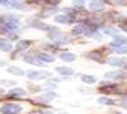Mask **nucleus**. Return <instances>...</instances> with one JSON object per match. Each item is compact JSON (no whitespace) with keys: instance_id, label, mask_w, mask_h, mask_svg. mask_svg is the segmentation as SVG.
I'll return each mask as SVG.
<instances>
[{"instance_id":"19","label":"nucleus","mask_w":127,"mask_h":114,"mask_svg":"<svg viewBox=\"0 0 127 114\" xmlns=\"http://www.w3.org/2000/svg\"><path fill=\"white\" fill-rule=\"evenodd\" d=\"M97 102L101 105H113L114 104V101L112 99H108V97H100V99H97Z\"/></svg>"},{"instance_id":"2","label":"nucleus","mask_w":127,"mask_h":114,"mask_svg":"<svg viewBox=\"0 0 127 114\" xmlns=\"http://www.w3.org/2000/svg\"><path fill=\"white\" fill-rule=\"evenodd\" d=\"M27 77L32 79V81H36V79H45L51 77L49 71H30L27 74Z\"/></svg>"},{"instance_id":"23","label":"nucleus","mask_w":127,"mask_h":114,"mask_svg":"<svg viewBox=\"0 0 127 114\" xmlns=\"http://www.w3.org/2000/svg\"><path fill=\"white\" fill-rule=\"evenodd\" d=\"M12 44H10V43H4L3 45H1V47H0V49H1L3 51V52H9V51H12Z\"/></svg>"},{"instance_id":"3","label":"nucleus","mask_w":127,"mask_h":114,"mask_svg":"<svg viewBox=\"0 0 127 114\" xmlns=\"http://www.w3.org/2000/svg\"><path fill=\"white\" fill-rule=\"evenodd\" d=\"M24 61L25 62H27V64H31V65H38V66H42V64L43 62L39 60V57H36V56H31V55H27V56H25L24 57Z\"/></svg>"},{"instance_id":"28","label":"nucleus","mask_w":127,"mask_h":114,"mask_svg":"<svg viewBox=\"0 0 127 114\" xmlns=\"http://www.w3.org/2000/svg\"><path fill=\"white\" fill-rule=\"evenodd\" d=\"M4 43H7V42H5L4 39H0V47H1V45H3Z\"/></svg>"},{"instance_id":"9","label":"nucleus","mask_w":127,"mask_h":114,"mask_svg":"<svg viewBox=\"0 0 127 114\" xmlns=\"http://www.w3.org/2000/svg\"><path fill=\"white\" fill-rule=\"evenodd\" d=\"M105 78H108V79H122L123 74L119 71H108V73H105Z\"/></svg>"},{"instance_id":"5","label":"nucleus","mask_w":127,"mask_h":114,"mask_svg":"<svg viewBox=\"0 0 127 114\" xmlns=\"http://www.w3.org/2000/svg\"><path fill=\"white\" fill-rule=\"evenodd\" d=\"M56 97V93L55 92H47V93H43V95H39L38 96V100L40 101H44V102H48V101H52Z\"/></svg>"},{"instance_id":"7","label":"nucleus","mask_w":127,"mask_h":114,"mask_svg":"<svg viewBox=\"0 0 127 114\" xmlns=\"http://www.w3.org/2000/svg\"><path fill=\"white\" fill-rule=\"evenodd\" d=\"M55 22H59V24H69L71 22V17L66 16V14H60L55 17Z\"/></svg>"},{"instance_id":"13","label":"nucleus","mask_w":127,"mask_h":114,"mask_svg":"<svg viewBox=\"0 0 127 114\" xmlns=\"http://www.w3.org/2000/svg\"><path fill=\"white\" fill-rule=\"evenodd\" d=\"M53 40L57 43V44H65V43H67L69 42V38L66 36V35H59V36H51Z\"/></svg>"},{"instance_id":"8","label":"nucleus","mask_w":127,"mask_h":114,"mask_svg":"<svg viewBox=\"0 0 127 114\" xmlns=\"http://www.w3.org/2000/svg\"><path fill=\"white\" fill-rule=\"evenodd\" d=\"M90 9L92 10H102L104 9V4L100 0H92L90 3Z\"/></svg>"},{"instance_id":"18","label":"nucleus","mask_w":127,"mask_h":114,"mask_svg":"<svg viewBox=\"0 0 127 114\" xmlns=\"http://www.w3.org/2000/svg\"><path fill=\"white\" fill-rule=\"evenodd\" d=\"M9 95L10 96H24V95H26V91L22 88H13L9 92Z\"/></svg>"},{"instance_id":"22","label":"nucleus","mask_w":127,"mask_h":114,"mask_svg":"<svg viewBox=\"0 0 127 114\" xmlns=\"http://www.w3.org/2000/svg\"><path fill=\"white\" fill-rule=\"evenodd\" d=\"M104 32L108 34V35H112V36H117L118 35V30L117 28H112V27H106L105 30H104Z\"/></svg>"},{"instance_id":"15","label":"nucleus","mask_w":127,"mask_h":114,"mask_svg":"<svg viewBox=\"0 0 127 114\" xmlns=\"http://www.w3.org/2000/svg\"><path fill=\"white\" fill-rule=\"evenodd\" d=\"M7 71L10 73V74H14V75H24V74H25L24 70L20 69V67H16V66H9L7 69Z\"/></svg>"},{"instance_id":"16","label":"nucleus","mask_w":127,"mask_h":114,"mask_svg":"<svg viewBox=\"0 0 127 114\" xmlns=\"http://www.w3.org/2000/svg\"><path fill=\"white\" fill-rule=\"evenodd\" d=\"M80 79H82L84 83H88V84H94V83H96V78H95L94 75H87V74H83Z\"/></svg>"},{"instance_id":"4","label":"nucleus","mask_w":127,"mask_h":114,"mask_svg":"<svg viewBox=\"0 0 127 114\" xmlns=\"http://www.w3.org/2000/svg\"><path fill=\"white\" fill-rule=\"evenodd\" d=\"M60 58L64 60V61H66V62H73V61L77 60V56L74 53H71V52H62L60 55Z\"/></svg>"},{"instance_id":"12","label":"nucleus","mask_w":127,"mask_h":114,"mask_svg":"<svg viewBox=\"0 0 127 114\" xmlns=\"http://www.w3.org/2000/svg\"><path fill=\"white\" fill-rule=\"evenodd\" d=\"M121 44H127V38L121 35L114 36V42L112 43V45H121Z\"/></svg>"},{"instance_id":"27","label":"nucleus","mask_w":127,"mask_h":114,"mask_svg":"<svg viewBox=\"0 0 127 114\" xmlns=\"http://www.w3.org/2000/svg\"><path fill=\"white\" fill-rule=\"evenodd\" d=\"M94 38H95V39H99V40H100V39H101V34H94Z\"/></svg>"},{"instance_id":"30","label":"nucleus","mask_w":127,"mask_h":114,"mask_svg":"<svg viewBox=\"0 0 127 114\" xmlns=\"http://www.w3.org/2000/svg\"><path fill=\"white\" fill-rule=\"evenodd\" d=\"M3 92H4V89H3V88H0V93H3Z\"/></svg>"},{"instance_id":"14","label":"nucleus","mask_w":127,"mask_h":114,"mask_svg":"<svg viewBox=\"0 0 127 114\" xmlns=\"http://www.w3.org/2000/svg\"><path fill=\"white\" fill-rule=\"evenodd\" d=\"M17 27H18L17 26V22H5V25H4V27L1 28V30L3 31H13Z\"/></svg>"},{"instance_id":"24","label":"nucleus","mask_w":127,"mask_h":114,"mask_svg":"<svg viewBox=\"0 0 127 114\" xmlns=\"http://www.w3.org/2000/svg\"><path fill=\"white\" fill-rule=\"evenodd\" d=\"M7 22H18V17H14L13 14H8Z\"/></svg>"},{"instance_id":"26","label":"nucleus","mask_w":127,"mask_h":114,"mask_svg":"<svg viewBox=\"0 0 127 114\" xmlns=\"http://www.w3.org/2000/svg\"><path fill=\"white\" fill-rule=\"evenodd\" d=\"M10 1L9 0H0V4H3V5H5V4H9Z\"/></svg>"},{"instance_id":"21","label":"nucleus","mask_w":127,"mask_h":114,"mask_svg":"<svg viewBox=\"0 0 127 114\" xmlns=\"http://www.w3.org/2000/svg\"><path fill=\"white\" fill-rule=\"evenodd\" d=\"M30 44V42H26V40H22V42H18L17 43V49L18 51H24V49H26L27 48V45Z\"/></svg>"},{"instance_id":"6","label":"nucleus","mask_w":127,"mask_h":114,"mask_svg":"<svg viewBox=\"0 0 127 114\" xmlns=\"http://www.w3.org/2000/svg\"><path fill=\"white\" fill-rule=\"evenodd\" d=\"M125 62L126 61H125V58H122V57H113V58L109 60V64H110L112 66H118V67L123 66Z\"/></svg>"},{"instance_id":"20","label":"nucleus","mask_w":127,"mask_h":114,"mask_svg":"<svg viewBox=\"0 0 127 114\" xmlns=\"http://www.w3.org/2000/svg\"><path fill=\"white\" fill-rule=\"evenodd\" d=\"M114 51L118 53H126L127 52V44H121V45H113Z\"/></svg>"},{"instance_id":"10","label":"nucleus","mask_w":127,"mask_h":114,"mask_svg":"<svg viewBox=\"0 0 127 114\" xmlns=\"http://www.w3.org/2000/svg\"><path fill=\"white\" fill-rule=\"evenodd\" d=\"M56 71L60 73V74H64V75H71V74L74 73L71 67H65V66H59V67H56Z\"/></svg>"},{"instance_id":"25","label":"nucleus","mask_w":127,"mask_h":114,"mask_svg":"<svg viewBox=\"0 0 127 114\" xmlns=\"http://www.w3.org/2000/svg\"><path fill=\"white\" fill-rule=\"evenodd\" d=\"M1 84H5V86H14L16 83H14V82H10V81H1Z\"/></svg>"},{"instance_id":"1","label":"nucleus","mask_w":127,"mask_h":114,"mask_svg":"<svg viewBox=\"0 0 127 114\" xmlns=\"http://www.w3.org/2000/svg\"><path fill=\"white\" fill-rule=\"evenodd\" d=\"M21 112H22V106L20 104H14V102H5L0 108V113L3 114H18Z\"/></svg>"},{"instance_id":"29","label":"nucleus","mask_w":127,"mask_h":114,"mask_svg":"<svg viewBox=\"0 0 127 114\" xmlns=\"http://www.w3.org/2000/svg\"><path fill=\"white\" fill-rule=\"evenodd\" d=\"M5 65V62H3V61H0V66H4Z\"/></svg>"},{"instance_id":"17","label":"nucleus","mask_w":127,"mask_h":114,"mask_svg":"<svg viewBox=\"0 0 127 114\" xmlns=\"http://www.w3.org/2000/svg\"><path fill=\"white\" fill-rule=\"evenodd\" d=\"M82 32H86V26L83 24H79L73 28V34H75V35H79V34H82Z\"/></svg>"},{"instance_id":"11","label":"nucleus","mask_w":127,"mask_h":114,"mask_svg":"<svg viewBox=\"0 0 127 114\" xmlns=\"http://www.w3.org/2000/svg\"><path fill=\"white\" fill-rule=\"evenodd\" d=\"M38 57H39V60L42 62H53L55 61V57L48 55V53H39Z\"/></svg>"}]
</instances>
